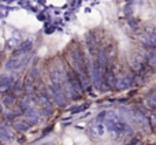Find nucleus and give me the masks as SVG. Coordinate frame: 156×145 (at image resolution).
<instances>
[{"mask_svg": "<svg viewBox=\"0 0 156 145\" xmlns=\"http://www.w3.org/2000/svg\"><path fill=\"white\" fill-rule=\"evenodd\" d=\"M32 56H30L29 52H25V54H18L14 58H11L7 63H5V69L10 71L14 70H22L23 67H26L27 63L30 62Z\"/></svg>", "mask_w": 156, "mask_h": 145, "instance_id": "1", "label": "nucleus"}, {"mask_svg": "<svg viewBox=\"0 0 156 145\" xmlns=\"http://www.w3.org/2000/svg\"><path fill=\"white\" fill-rule=\"evenodd\" d=\"M105 132V126H104V122L100 121V119H94L88 127V133L90 134L92 138H96V137H103Z\"/></svg>", "mask_w": 156, "mask_h": 145, "instance_id": "2", "label": "nucleus"}, {"mask_svg": "<svg viewBox=\"0 0 156 145\" xmlns=\"http://www.w3.org/2000/svg\"><path fill=\"white\" fill-rule=\"evenodd\" d=\"M89 69H90V75H92V81H93V86L96 89H100L103 85V77H101V69L99 67L97 63L90 62L89 65Z\"/></svg>", "mask_w": 156, "mask_h": 145, "instance_id": "3", "label": "nucleus"}, {"mask_svg": "<svg viewBox=\"0 0 156 145\" xmlns=\"http://www.w3.org/2000/svg\"><path fill=\"white\" fill-rule=\"evenodd\" d=\"M14 83H15L14 77H11V75H3L0 78V92H5L8 89H11L14 86Z\"/></svg>", "mask_w": 156, "mask_h": 145, "instance_id": "4", "label": "nucleus"}, {"mask_svg": "<svg viewBox=\"0 0 156 145\" xmlns=\"http://www.w3.org/2000/svg\"><path fill=\"white\" fill-rule=\"evenodd\" d=\"M23 115L27 118V121H29L30 125L37 123L38 119H40V114H38L37 111L34 110V108H30V107L27 108V110H25V114H23Z\"/></svg>", "mask_w": 156, "mask_h": 145, "instance_id": "5", "label": "nucleus"}, {"mask_svg": "<svg viewBox=\"0 0 156 145\" xmlns=\"http://www.w3.org/2000/svg\"><path fill=\"white\" fill-rule=\"evenodd\" d=\"M130 86H132V78L130 77H122V78H119V80H116L115 88L118 89V90H125V89L130 88Z\"/></svg>", "mask_w": 156, "mask_h": 145, "instance_id": "6", "label": "nucleus"}, {"mask_svg": "<svg viewBox=\"0 0 156 145\" xmlns=\"http://www.w3.org/2000/svg\"><path fill=\"white\" fill-rule=\"evenodd\" d=\"M97 65H99V67L101 69V71L104 70L105 66H107V54H105L104 49L99 51V54H97Z\"/></svg>", "mask_w": 156, "mask_h": 145, "instance_id": "7", "label": "nucleus"}, {"mask_svg": "<svg viewBox=\"0 0 156 145\" xmlns=\"http://www.w3.org/2000/svg\"><path fill=\"white\" fill-rule=\"evenodd\" d=\"M32 47H33V43H32L30 40L23 41V43H22L21 45H19V51H18V54H25V52H30Z\"/></svg>", "mask_w": 156, "mask_h": 145, "instance_id": "8", "label": "nucleus"}, {"mask_svg": "<svg viewBox=\"0 0 156 145\" xmlns=\"http://www.w3.org/2000/svg\"><path fill=\"white\" fill-rule=\"evenodd\" d=\"M14 127H15V130H18V132H26V130H29L30 123L29 122H15Z\"/></svg>", "mask_w": 156, "mask_h": 145, "instance_id": "9", "label": "nucleus"}, {"mask_svg": "<svg viewBox=\"0 0 156 145\" xmlns=\"http://www.w3.org/2000/svg\"><path fill=\"white\" fill-rule=\"evenodd\" d=\"M107 85L111 86V88L116 85V78H115V74H114L112 70L107 71Z\"/></svg>", "mask_w": 156, "mask_h": 145, "instance_id": "10", "label": "nucleus"}, {"mask_svg": "<svg viewBox=\"0 0 156 145\" xmlns=\"http://www.w3.org/2000/svg\"><path fill=\"white\" fill-rule=\"evenodd\" d=\"M7 45H8V48H10V49L18 48V47H19V38L15 37V36H14V37H11V38H8Z\"/></svg>", "mask_w": 156, "mask_h": 145, "instance_id": "11", "label": "nucleus"}, {"mask_svg": "<svg viewBox=\"0 0 156 145\" xmlns=\"http://www.w3.org/2000/svg\"><path fill=\"white\" fill-rule=\"evenodd\" d=\"M86 43H88V48H89V51H90V54L94 56V55H96V41H94L92 37H88V41H86Z\"/></svg>", "mask_w": 156, "mask_h": 145, "instance_id": "12", "label": "nucleus"}, {"mask_svg": "<svg viewBox=\"0 0 156 145\" xmlns=\"http://www.w3.org/2000/svg\"><path fill=\"white\" fill-rule=\"evenodd\" d=\"M3 101H4L5 105H12L14 103H15V96H14V94H5Z\"/></svg>", "mask_w": 156, "mask_h": 145, "instance_id": "13", "label": "nucleus"}, {"mask_svg": "<svg viewBox=\"0 0 156 145\" xmlns=\"http://www.w3.org/2000/svg\"><path fill=\"white\" fill-rule=\"evenodd\" d=\"M145 103H147V105H148V107L155 108V107H156V96H149V97H147Z\"/></svg>", "mask_w": 156, "mask_h": 145, "instance_id": "14", "label": "nucleus"}, {"mask_svg": "<svg viewBox=\"0 0 156 145\" xmlns=\"http://www.w3.org/2000/svg\"><path fill=\"white\" fill-rule=\"evenodd\" d=\"M23 90L26 92L27 94H32V93H33V83H32V81H27V82L25 83Z\"/></svg>", "mask_w": 156, "mask_h": 145, "instance_id": "15", "label": "nucleus"}, {"mask_svg": "<svg viewBox=\"0 0 156 145\" xmlns=\"http://www.w3.org/2000/svg\"><path fill=\"white\" fill-rule=\"evenodd\" d=\"M86 107H88V104H85V105H76V107H71L70 111H71V112H74V114H76V112H81V111H83Z\"/></svg>", "mask_w": 156, "mask_h": 145, "instance_id": "16", "label": "nucleus"}, {"mask_svg": "<svg viewBox=\"0 0 156 145\" xmlns=\"http://www.w3.org/2000/svg\"><path fill=\"white\" fill-rule=\"evenodd\" d=\"M41 115L43 116H51L52 115V107L41 108Z\"/></svg>", "mask_w": 156, "mask_h": 145, "instance_id": "17", "label": "nucleus"}, {"mask_svg": "<svg viewBox=\"0 0 156 145\" xmlns=\"http://www.w3.org/2000/svg\"><path fill=\"white\" fill-rule=\"evenodd\" d=\"M21 108H23V110H27V108L30 107V101L27 99H25V100H22V103H21V105H19Z\"/></svg>", "mask_w": 156, "mask_h": 145, "instance_id": "18", "label": "nucleus"}, {"mask_svg": "<svg viewBox=\"0 0 156 145\" xmlns=\"http://www.w3.org/2000/svg\"><path fill=\"white\" fill-rule=\"evenodd\" d=\"M38 75V69L37 67H33L32 69V72H30V77L32 78H36Z\"/></svg>", "mask_w": 156, "mask_h": 145, "instance_id": "19", "label": "nucleus"}, {"mask_svg": "<svg viewBox=\"0 0 156 145\" xmlns=\"http://www.w3.org/2000/svg\"><path fill=\"white\" fill-rule=\"evenodd\" d=\"M151 123H152V126L156 129V114H152L151 115Z\"/></svg>", "mask_w": 156, "mask_h": 145, "instance_id": "20", "label": "nucleus"}, {"mask_svg": "<svg viewBox=\"0 0 156 145\" xmlns=\"http://www.w3.org/2000/svg\"><path fill=\"white\" fill-rule=\"evenodd\" d=\"M14 116H15V114H7V115H5V118H7V121H12Z\"/></svg>", "mask_w": 156, "mask_h": 145, "instance_id": "21", "label": "nucleus"}, {"mask_svg": "<svg viewBox=\"0 0 156 145\" xmlns=\"http://www.w3.org/2000/svg\"><path fill=\"white\" fill-rule=\"evenodd\" d=\"M37 18L40 19V21H45V15H44V14H41V12L37 15Z\"/></svg>", "mask_w": 156, "mask_h": 145, "instance_id": "22", "label": "nucleus"}, {"mask_svg": "<svg viewBox=\"0 0 156 145\" xmlns=\"http://www.w3.org/2000/svg\"><path fill=\"white\" fill-rule=\"evenodd\" d=\"M27 2H29V0H18V3H19L21 5H26Z\"/></svg>", "mask_w": 156, "mask_h": 145, "instance_id": "23", "label": "nucleus"}, {"mask_svg": "<svg viewBox=\"0 0 156 145\" xmlns=\"http://www.w3.org/2000/svg\"><path fill=\"white\" fill-rule=\"evenodd\" d=\"M54 30H55V27H47V30H45V32L49 34V33H52V32H54Z\"/></svg>", "mask_w": 156, "mask_h": 145, "instance_id": "24", "label": "nucleus"}, {"mask_svg": "<svg viewBox=\"0 0 156 145\" xmlns=\"http://www.w3.org/2000/svg\"><path fill=\"white\" fill-rule=\"evenodd\" d=\"M14 0H4V3H12Z\"/></svg>", "mask_w": 156, "mask_h": 145, "instance_id": "25", "label": "nucleus"}, {"mask_svg": "<svg viewBox=\"0 0 156 145\" xmlns=\"http://www.w3.org/2000/svg\"><path fill=\"white\" fill-rule=\"evenodd\" d=\"M2 111H3V107H2V104H0V114H2Z\"/></svg>", "mask_w": 156, "mask_h": 145, "instance_id": "26", "label": "nucleus"}]
</instances>
